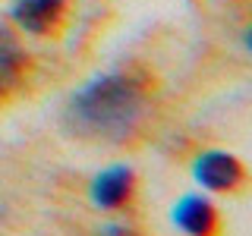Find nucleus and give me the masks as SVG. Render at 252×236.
I'll use <instances>...</instances> for the list:
<instances>
[{
  "label": "nucleus",
  "instance_id": "obj_3",
  "mask_svg": "<svg viewBox=\"0 0 252 236\" xmlns=\"http://www.w3.org/2000/svg\"><path fill=\"white\" fill-rule=\"evenodd\" d=\"M63 10H66V0H13L10 3L13 22L32 35H47L51 29H57Z\"/></svg>",
  "mask_w": 252,
  "mask_h": 236
},
{
  "label": "nucleus",
  "instance_id": "obj_4",
  "mask_svg": "<svg viewBox=\"0 0 252 236\" xmlns=\"http://www.w3.org/2000/svg\"><path fill=\"white\" fill-rule=\"evenodd\" d=\"M132 192V170L126 164H114V167L101 170L98 177L92 179V189H89V199L94 208H120V205L129 199Z\"/></svg>",
  "mask_w": 252,
  "mask_h": 236
},
{
  "label": "nucleus",
  "instance_id": "obj_5",
  "mask_svg": "<svg viewBox=\"0 0 252 236\" xmlns=\"http://www.w3.org/2000/svg\"><path fill=\"white\" fill-rule=\"evenodd\" d=\"M170 220L183 233H208L215 227V205L205 195H183L170 211Z\"/></svg>",
  "mask_w": 252,
  "mask_h": 236
},
{
  "label": "nucleus",
  "instance_id": "obj_1",
  "mask_svg": "<svg viewBox=\"0 0 252 236\" xmlns=\"http://www.w3.org/2000/svg\"><path fill=\"white\" fill-rule=\"evenodd\" d=\"M145 114V91L126 73H101L69 94L63 123L79 139L120 142Z\"/></svg>",
  "mask_w": 252,
  "mask_h": 236
},
{
  "label": "nucleus",
  "instance_id": "obj_2",
  "mask_svg": "<svg viewBox=\"0 0 252 236\" xmlns=\"http://www.w3.org/2000/svg\"><path fill=\"white\" fill-rule=\"evenodd\" d=\"M195 183H202L211 192H227V189L240 186L243 179V164L230 151H202L192 164Z\"/></svg>",
  "mask_w": 252,
  "mask_h": 236
},
{
  "label": "nucleus",
  "instance_id": "obj_7",
  "mask_svg": "<svg viewBox=\"0 0 252 236\" xmlns=\"http://www.w3.org/2000/svg\"><path fill=\"white\" fill-rule=\"evenodd\" d=\"M6 35H10V31H6V29H3V26H0V38H6Z\"/></svg>",
  "mask_w": 252,
  "mask_h": 236
},
{
  "label": "nucleus",
  "instance_id": "obj_6",
  "mask_svg": "<svg viewBox=\"0 0 252 236\" xmlns=\"http://www.w3.org/2000/svg\"><path fill=\"white\" fill-rule=\"evenodd\" d=\"M22 63H26V54L19 51V44H16L10 35L0 38V91L10 88L16 79H19Z\"/></svg>",
  "mask_w": 252,
  "mask_h": 236
}]
</instances>
